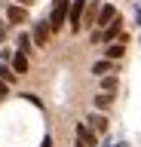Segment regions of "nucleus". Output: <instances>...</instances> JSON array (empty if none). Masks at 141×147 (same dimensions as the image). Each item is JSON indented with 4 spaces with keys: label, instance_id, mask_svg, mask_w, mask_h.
<instances>
[{
    "label": "nucleus",
    "instance_id": "obj_1",
    "mask_svg": "<svg viewBox=\"0 0 141 147\" xmlns=\"http://www.w3.org/2000/svg\"><path fill=\"white\" fill-rule=\"evenodd\" d=\"M67 6H71V0H55V3H52V18H49V31H58V28H65Z\"/></svg>",
    "mask_w": 141,
    "mask_h": 147
},
{
    "label": "nucleus",
    "instance_id": "obj_2",
    "mask_svg": "<svg viewBox=\"0 0 141 147\" xmlns=\"http://www.w3.org/2000/svg\"><path fill=\"white\" fill-rule=\"evenodd\" d=\"M49 34H52V31H49V22H43V18H40L37 25H34V34H31V43L43 49V46H46V40H49Z\"/></svg>",
    "mask_w": 141,
    "mask_h": 147
},
{
    "label": "nucleus",
    "instance_id": "obj_3",
    "mask_svg": "<svg viewBox=\"0 0 141 147\" xmlns=\"http://www.w3.org/2000/svg\"><path fill=\"white\" fill-rule=\"evenodd\" d=\"M117 37H123V22H120V16L113 18L111 25H104V31L98 34V40H104V43H113Z\"/></svg>",
    "mask_w": 141,
    "mask_h": 147
},
{
    "label": "nucleus",
    "instance_id": "obj_4",
    "mask_svg": "<svg viewBox=\"0 0 141 147\" xmlns=\"http://www.w3.org/2000/svg\"><path fill=\"white\" fill-rule=\"evenodd\" d=\"M89 0H71V6H67V12H71V31H80V18H83V9Z\"/></svg>",
    "mask_w": 141,
    "mask_h": 147
},
{
    "label": "nucleus",
    "instance_id": "obj_5",
    "mask_svg": "<svg viewBox=\"0 0 141 147\" xmlns=\"http://www.w3.org/2000/svg\"><path fill=\"white\" fill-rule=\"evenodd\" d=\"M77 141L86 144V147H98V135H95L86 123H77Z\"/></svg>",
    "mask_w": 141,
    "mask_h": 147
},
{
    "label": "nucleus",
    "instance_id": "obj_6",
    "mask_svg": "<svg viewBox=\"0 0 141 147\" xmlns=\"http://www.w3.org/2000/svg\"><path fill=\"white\" fill-rule=\"evenodd\" d=\"M22 22H28V9H25V6L16 3V6L6 9V25H22Z\"/></svg>",
    "mask_w": 141,
    "mask_h": 147
},
{
    "label": "nucleus",
    "instance_id": "obj_7",
    "mask_svg": "<svg viewBox=\"0 0 141 147\" xmlns=\"http://www.w3.org/2000/svg\"><path fill=\"white\" fill-rule=\"evenodd\" d=\"M86 126L92 129L95 135H104V132H107V117H104V113H89Z\"/></svg>",
    "mask_w": 141,
    "mask_h": 147
},
{
    "label": "nucleus",
    "instance_id": "obj_8",
    "mask_svg": "<svg viewBox=\"0 0 141 147\" xmlns=\"http://www.w3.org/2000/svg\"><path fill=\"white\" fill-rule=\"evenodd\" d=\"M95 16H98V0L86 3V9H83V18H80V28H92V25H95Z\"/></svg>",
    "mask_w": 141,
    "mask_h": 147
},
{
    "label": "nucleus",
    "instance_id": "obj_9",
    "mask_svg": "<svg viewBox=\"0 0 141 147\" xmlns=\"http://www.w3.org/2000/svg\"><path fill=\"white\" fill-rule=\"evenodd\" d=\"M113 18H117V9L107 3V6H98V16H95V25H111Z\"/></svg>",
    "mask_w": 141,
    "mask_h": 147
},
{
    "label": "nucleus",
    "instance_id": "obj_10",
    "mask_svg": "<svg viewBox=\"0 0 141 147\" xmlns=\"http://www.w3.org/2000/svg\"><path fill=\"white\" fill-rule=\"evenodd\" d=\"M123 55H126V46L123 43H107V49H104V58L107 61H120Z\"/></svg>",
    "mask_w": 141,
    "mask_h": 147
},
{
    "label": "nucleus",
    "instance_id": "obj_11",
    "mask_svg": "<svg viewBox=\"0 0 141 147\" xmlns=\"http://www.w3.org/2000/svg\"><path fill=\"white\" fill-rule=\"evenodd\" d=\"M12 61V71H16V77H22V74H28V55H22V52H16L9 58Z\"/></svg>",
    "mask_w": 141,
    "mask_h": 147
},
{
    "label": "nucleus",
    "instance_id": "obj_12",
    "mask_svg": "<svg viewBox=\"0 0 141 147\" xmlns=\"http://www.w3.org/2000/svg\"><path fill=\"white\" fill-rule=\"evenodd\" d=\"M117 86H120V80H117V77H113V74H104L101 77V92H117Z\"/></svg>",
    "mask_w": 141,
    "mask_h": 147
},
{
    "label": "nucleus",
    "instance_id": "obj_13",
    "mask_svg": "<svg viewBox=\"0 0 141 147\" xmlns=\"http://www.w3.org/2000/svg\"><path fill=\"white\" fill-rule=\"evenodd\" d=\"M111 104H113V95H111V92H98V95H95V107H98V110H107Z\"/></svg>",
    "mask_w": 141,
    "mask_h": 147
},
{
    "label": "nucleus",
    "instance_id": "obj_14",
    "mask_svg": "<svg viewBox=\"0 0 141 147\" xmlns=\"http://www.w3.org/2000/svg\"><path fill=\"white\" fill-rule=\"evenodd\" d=\"M111 71H113V61H107V58L92 64V74H98V77H104V74H111Z\"/></svg>",
    "mask_w": 141,
    "mask_h": 147
},
{
    "label": "nucleus",
    "instance_id": "obj_15",
    "mask_svg": "<svg viewBox=\"0 0 141 147\" xmlns=\"http://www.w3.org/2000/svg\"><path fill=\"white\" fill-rule=\"evenodd\" d=\"M0 80H3V83H16V80H19V77H16V71H12L6 61H0Z\"/></svg>",
    "mask_w": 141,
    "mask_h": 147
},
{
    "label": "nucleus",
    "instance_id": "obj_16",
    "mask_svg": "<svg viewBox=\"0 0 141 147\" xmlns=\"http://www.w3.org/2000/svg\"><path fill=\"white\" fill-rule=\"evenodd\" d=\"M31 46H34V43H31V34H19V52H22V55H28V52H31Z\"/></svg>",
    "mask_w": 141,
    "mask_h": 147
},
{
    "label": "nucleus",
    "instance_id": "obj_17",
    "mask_svg": "<svg viewBox=\"0 0 141 147\" xmlns=\"http://www.w3.org/2000/svg\"><path fill=\"white\" fill-rule=\"evenodd\" d=\"M6 34H9L6 31V18H0V40H6Z\"/></svg>",
    "mask_w": 141,
    "mask_h": 147
},
{
    "label": "nucleus",
    "instance_id": "obj_18",
    "mask_svg": "<svg viewBox=\"0 0 141 147\" xmlns=\"http://www.w3.org/2000/svg\"><path fill=\"white\" fill-rule=\"evenodd\" d=\"M6 92H9V83H3V80H0V98H3Z\"/></svg>",
    "mask_w": 141,
    "mask_h": 147
},
{
    "label": "nucleus",
    "instance_id": "obj_19",
    "mask_svg": "<svg viewBox=\"0 0 141 147\" xmlns=\"http://www.w3.org/2000/svg\"><path fill=\"white\" fill-rule=\"evenodd\" d=\"M43 147H52V138H43Z\"/></svg>",
    "mask_w": 141,
    "mask_h": 147
},
{
    "label": "nucleus",
    "instance_id": "obj_20",
    "mask_svg": "<svg viewBox=\"0 0 141 147\" xmlns=\"http://www.w3.org/2000/svg\"><path fill=\"white\" fill-rule=\"evenodd\" d=\"M19 3H22V6H31V3H34V0H19Z\"/></svg>",
    "mask_w": 141,
    "mask_h": 147
},
{
    "label": "nucleus",
    "instance_id": "obj_21",
    "mask_svg": "<svg viewBox=\"0 0 141 147\" xmlns=\"http://www.w3.org/2000/svg\"><path fill=\"white\" fill-rule=\"evenodd\" d=\"M77 147H86V144H80V141H77Z\"/></svg>",
    "mask_w": 141,
    "mask_h": 147
}]
</instances>
